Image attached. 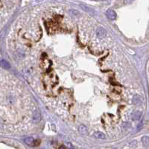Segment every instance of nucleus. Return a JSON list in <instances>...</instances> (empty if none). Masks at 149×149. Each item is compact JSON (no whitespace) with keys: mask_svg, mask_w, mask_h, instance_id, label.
Segmentation results:
<instances>
[{"mask_svg":"<svg viewBox=\"0 0 149 149\" xmlns=\"http://www.w3.org/2000/svg\"><path fill=\"white\" fill-rule=\"evenodd\" d=\"M133 103L136 106H140L142 104V98L139 95H135L133 97Z\"/></svg>","mask_w":149,"mask_h":149,"instance_id":"nucleus-4","label":"nucleus"},{"mask_svg":"<svg viewBox=\"0 0 149 149\" xmlns=\"http://www.w3.org/2000/svg\"><path fill=\"white\" fill-rule=\"evenodd\" d=\"M59 149H66V148L64 146V145H61V146L59 148Z\"/></svg>","mask_w":149,"mask_h":149,"instance_id":"nucleus-16","label":"nucleus"},{"mask_svg":"<svg viewBox=\"0 0 149 149\" xmlns=\"http://www.w3.org/2000/svg\"><path fill=\"white\" fill-rule=\"evenodd\" d=\"M42 116H41V113L39 112V110H36L34 111L33 115H32V119L34 122H39L41 121Z\"/></svg>","mask_w":149,"mask_h":149,"instance_id":"nucleus-1","label":"nucleus"},{"mask_svg":"<svg viewBox=\"0 0 149 149\" xmlns=\"http://www.w3.org/2000/svg\"><path fill=\"white\" fill-rule=\"evenodd\" d=\"M142 127V123H140V125L138 126V130H140V129Z\"/></svg>","mask_w":149,"mask_h":149,"instance_id":"nucleus-15","label":"nucleus"},{"mask_svg":"<svg viewBox=\"0 0 149 149\" xmlns=\"http://www.w3.org/2000/svg\"><path fill=\"white\" fill-rule=\"evenodd\" d=\"M142 143L144 146H148L149 145V136H144L142 137Z\"/></svg>","mask_w":149,"mask_h":149,"instance_id":"nucleus-11","label":"nucleus"},{"mask_svg":"<svg viewBox=\"0 0 149 149\" xmlns=\"http://www.w3.org/2000/svg\"><path fill=\"white\" fill-rule=\"evenodd\" d=\"M69 13H70L72 15L75 16V15H78V14L79 13V12L78 11L74 10V9H71V10H69Z\"/></svg>","mask_w":149,"mask_h":149,"instance_id":"nucleus-12","label":"nucleus"},{"mask_svg":"<svg viewBox=\"0 0 149 149\" xmlns=\"http://www.w3.org/2000/svg\"><path fill=\"white\" fill-rule=\"evenodd\" d=\"M141 115H142V112L140 111H136L132 114V119L133 120H139L141 118Z\"/></svg>","mask_w":149,"mask_h":149,"instance_id":"nucleus-10","label":"nucleus"},{"mask_svg":"<svg viewBox=\"0 0 149 149\" xmlns=\"http://www.w3.org/2000/svg\"><path fill=\"white\" fill-rule=\"evenodd\" d=\"M107 31L105 28L103 27H98L96 30V35L98 38H103L106 36Z\"/></svg>","mask_w":149,"mask_h":149,"instance_id":"nucleus-2","label":"nucleus"},{"mask_svg":"<svg viewBox=\"0 0 149 149\" xmlns=\"http://www.w3.org/2000/svg\"><path fill=\"white\" fill-rule=\"evenodd\" d=\"M106 16L110 20H114L116 18V13L113 10H107L106 12Z\"/></svg>","mask_w":149,"mask_h":149,"instance_id":"nucleus-3","label":"nucleus"},{"mask_svg":"<svg viewBox=\"0 0 149 149\" xmlns=\"http://www.w3.org/2000/svg\"><path fill=\"white\" fill-rule=\"evenodd\" d=\"M80 7L81 8L83 9L84 11H86V12H87L88 13H90V14H94L95 12H94V11L92 10V8H89L87 6H86V5H83V4H81L80 5Z\"/></svg>","mask_w":149,"mask_h":149,"instance_id":"nucleus-8","label":"nucleus"},{"mask_svg":"<svg viewBox=\"0 0 149 149\" xmlns=\"http://www.w3.org/2000/svg\"><path fill=\"white\" fill-rule=\"evenodd\" d=\"M0 65L2 66V67H3L4 69H6V70L11 68L10 63H9L8 61H6V60H4V59L1 60V61H0Z\"/></svg>","mask_w":149,"mask_h":149,"instance_id":"nucleus-5","label":"nucleus"},{"mask_svg":"<svg viewBox=\"0 0 149 149\" xmlns=\"http://www.w3.org/2000/svg\"><path fill=\"white\" fill-rule=\"evenodd\" d=\"M94 136L97 139H105L106 138V136L105 133H103L102 132L97 131L94 133Z\"/></svg>","mask_w":149,"mask_h":149,"instance_id":"nucleus-9","label":"nucleus"},{"mask_svg":"<svg viewBox=\"0 0 149 149\" xmlns=\"http://www.w3.org/2000/svg\"><path fill=\"white\" fill-rule=\"evenodd\" d=\"M130 146H131V147H136V141H133V142H131V143H130Z\"/></svg>","mask_w":149,"mask_h":149,"instance_id":"nucleus-13","label":"nucleus"},{"mask_svg":"<svg viewBox=\"0 0 149 149\" xmlns=\"http://www.w3.org/2000/svg\"><path fill=\"white\" fill-rule=\"evenodd\" d=\"M25 142L29 146H34L35 145V140L32 137H27L25 139Z\"/></svg>","mask_w":149,"mask_h":149,"instance_id":"nucleus-6","label":"nucleus"},{"mask_svg":"<svg viewBox=\"0 0 149 149\" xmlns=\"http://www.w3.org/2000/svg\"><path fill=\"white\" fill-rule=\"evenodd\" d=\"M133 0H124V2L125 3V4H129V3H131L132 2Z\"/></svg>","mask_w":149,"mask_h":149,"instance_id":"nucleus-14","label":"nucleus"},{"mask_svg":"<svg viewBox=\"0 0 149 149\" xmlns=\"http://www.w3.org/2000/svg\"><path fill=\"white\" fill-rule=\"evenodd\" d=\"M78 130L79 132H80L81 134H83V135H86V134H87L88 133L87 127H86L85 125H83V124H81V125L79 126Z\"/></svg>","mask_w":149,"mask_h":149,"instance_id":"nucleus-7","label":"nucleus"}]
</instances>
